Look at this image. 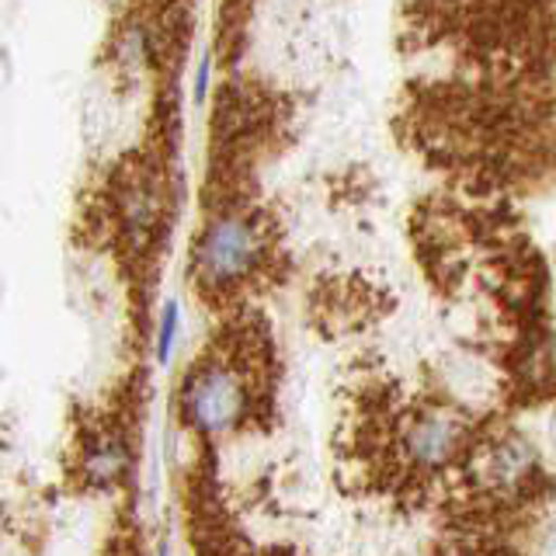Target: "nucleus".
Masks as SVG:
<instances>
[{
    "mask_svg": "<svg viewBox=\"0 0 556 556\" xmlns=\"http://www.w3.org/2000/svg\"><path fill=\"white\" fill-rule=\"evenodd\" d=\"M459 442H463L459 425L452 421V417H442V414L417 417L407 431V452L414 456V463L431 466V469L445 466L452 456H456Z\"/></svg>",
    "mask_w": 556,
    "mask_h": 556,
    "instance_id": "nucleus-3",
    "label": "nucleus"
},
{
    "mask_svg": "<svg viewBox=\"0 0 556 556\" xmlns=\"http://www.w3.org/2000/svg\"><path fill=\"white\" fill-rule=\"evenodd\" d=\"M486 473H491L494 483L501 486H515L518 480H526L529 477V469H532V452L529 445L521 442V439H501L491 452H486Z\"/></svg>",
    "mask_w": 556,
    "mask_h": 556,
    "instance_id": "nucleus-4",
    "label": "nucleus"
},
{
    "mask_svg": "<svg viewBox=\"0 0 556 556\" xmlns=\"http://www.w3.org/2000/svg\"><path fill=\"white\" fill-rule=\"evenodd\" d=\"M126 466H129L126 445H122L118 439H101L91 452H87L84 473H87V483L109 486V483H115L122 473H126Z\"/></svg>",
    "mask_w": 556,
    "mask_h": 556,
    "instance_id": "nucleus-5",
    "label": "nucleus"
},
{
    "mask_svg": "<svg viewBox=\"0 0 556 556\" xmlns=\"http://www.w3.org/2000/svg\"><path fill=\"white\" fill-rule=\"evenodd\" d=\"M185 417L202 431L233 428L248 410V387L226 365H205L185 382Z\"/></svg>",
    "mask_w": 556,
    "mask_h": 556,
    "instance_id": "nucleus-2",
    "label": "nucleus"
},
{
    "mask_svg": "<svg viewBox=\"0 0 556 556\" xmlns=\"http://www.w3.org/2000/svg\"><path fill=\"white\" fill-rule=\"evenodd\" d=\"M174 327H178V306H167L164 309V324H161V341H156V358H167V352H170V341H174Z\"/></svg>",
    "mask_w": 556,
    "mask_h": 556,
    "instance_id": "nucleus-6",
    "label": "nucleus"
},
{
    "mask_svg": "<svg viewBox=\"0 0 556 556\" xmlns=\"http://www.w3.org/2000/svg\"><path fill=\"white\" fill-rule=\"evenodd\" d=\"M161 556H167V553H161Z\"/></svg>",
    "mask_w": 556,
    "mask_h": 556,
    "instance_id": "nucleus-7",
    "label": "nucleus"
},
{
    "mask_svg": "<svg viewBox=\"0 0 556 556\" xmlns=\"http://www.w3.org/2000/svg\"><path fill=\"white\" fill-rule=\"evenodd\" d=\"M254 261H257V237L248 219L219 216L205 226L195 251V268L205 286L226 289L240 282L243 275H251Z\"/></svg>",
    "mask_w": 556,
    "mask_h": 556,
    "instance_id": "nucleus-1",
    "label": "nucleus"
}]
</instances>
